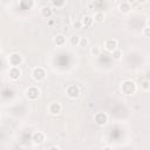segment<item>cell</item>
I'll return each mask as SVG.
<instances>
[{
  "label": "cell",
  "instance_id": "cell-15",
  "mask_svg": "<svg viewBox=\"0 0 150 150\" xmlns=\"http://www.w3.org/2000/svg\"><path fill=\"white\" fill-rule=\"evenodd\" d=\"M80 40H81V38L79 35L74 34V35L70 36V45L71 46H79L80 45Z\"/></svg>",
  "mask_w": 150,
  "mask_h": 150
},
{
  "label": "cell",
  "instance_id": "cell-1",
  "mask_svg": "<svg viewBox=\"0 0 150 150\" xmlns=\"http://www.w3.org/2000/svg\"><path fill=\"white\" fill-rule=\"evenodd\" d=\"M121 89H122V91H123L125 95H131V94H134V93L136 91V84H135V82L131 81V80H125V81L122 82Z\"/></svg>",
  "mask_w": 150,
  "mask_h": 150
},
{
  "label": "cell",
  "instance_id": "cell-22",
  "mask_svg": "<svg viewBox=\"0 0 150 150\" xmlns=\"http://www.w3.org/2000/svg\"><path fill=\"white\" fill-rule=\"evenodd\" d=\"M88 43H89V41H88V39L87 38H81V40H80V47H87L88 46Z\"/></svg>",
  "mask_w": 150,
  "mask_h": 150
},
{
  "label": "cell",
  "instance_id": "cell-5",
  "mask_svg": "<svg viewBox=\"0 0 150 150\" xmlns=\"http://www.w3.org/2000/svg\"><path fill=\"white\" fill-rule=\"evenodd\" d=\"M9 63L12 67H19L22 63V56L18 53H13L9 55Z\"/></svg>",
  "mask_w": 150,
  "mask_h": 150
},
{
  "label": "cell",
  "instance_id": "cell-25",
  "mask_svg": "<svg viewBox=\"0 0 150 150\" xmlns=\"http://www.w3.org/2000/svg\"><path fill=\"white\" fill-rule=\"evenodd\" d=\"M49 150H60V149H59L57 146H52V148H50Z\"/></svg>",
  "mask_w": 150,
  "mask_h": 150
},
{
  "label": "cell",
  "instance_id": "cell-18",
  "mask_svg": "<svg viewBox=\"0 0 150 150\" xmlns=\"http://www.w3.org/2000/svg\"><path fill=\"white\" fill-rule=\"evenodd\" d=\"M141 88H142L143 90H149V89H150V82L146 81V80L142 81V82H141Z\"/></svg>",
  "mask_w": 150,
  "mask_h": 150
},
{
  "label": "cell",
  "instance_id": "cell-7",
  "mask_svg": "<svg viewBox=\"0 0 150 150\" xmlns=\"http://www.w3.org/2000/svg\"><path fill=\"white\" fill-rule=\"evenodd\" d=\"M104 48L108 50V52H114L117 49V41L115 39H108L104 43Z\"/></svg>",
  "mask_w": 150,
  "mask_h": 150
},
{
  "label": "cell",
  "instance_id": "cell-21",
  "mask_svg": "<svg viewBox=\"0 0 150 150\" xmlns=\"http://www.w3.org/2000/svg\"><path fill=\"white\" fill-rule=\"evenodd\" d=\"M73 26H74V28H75V29H81V28L83 27V23H82V21H81V20H76V21H74Z\"/></svg>",
  "mask_w": 150,
  "mask_h": 150
},
{
  "label": "cell",
  "instance_id": "cell-11",
  "mask_svg": "<svg viewBox=\"0 0 150 150\" xmlns=\"http://www.w3.org/2000/svg\"><path fill=\"white\" fill-rule=\"evenodd\" d=\"M54 43L59 47H62L66 43V36L63 34H57L54 36Z\"/></svg>",
  "mask_w": 150,
  "mask_h": 150
},
{
  "label": "cell",
  "instance_id": "cell-24",
  "mask_svg": "<svg viewBox=\"0 0 150 150\" xmlns=\"http://www.w3.org/2000/svg\"><path fill=\"white\" fill-rule=\"evenodd\" d=\"M102 150H112V149H111L110 146H104V148H103Z\"/></svg>",
  "mask_w": 150,
  "mask_h": 150
},
{
  "label": "cell",
  "instance_id": "cell-20",
  "mask_svg": "<svg viewBox=\"0 0 150 150\" xmlns=\"http://www.w3.org/2000/svg\"><path fill=\"white\" fill-rule=\"evenodd\" d=\"M52 5L55 6V7H62V6L66 5V1L64 0H62V1H55V0H53L52 1Z\"/></svg>",
  "mask_w": 150,
  "mask_h": 150
},
{
  "label": "cell",
  "instance_id": "cell-10",
  "mask_svg": "<svg viewBox=\"0 0 150 150\" xmlns=\"http://www.w3.org/2000/svg\"><path fill=\"white\" fill-rule=\"evenodd\" d=\"M20 75H21V70L19 69V67H12V68L9 69V77H11L13 81L19 80Z\"/></svg>",
  "mask_w": 150,
  "mask_h": 150
},
{
  "label": "cell",
  "instance_id": "cell-13",
  "mask_svg": "<svg viewBox=\"0 0 150 150\" xmlns=\"http://www.w3.org/2000/svg\"><path fill=\"white\" fill-rule=\"evenodd\" d=\"M41 15H42L45 19H49V18L53 15V11H52V8L48 7V6L42 7V8H41Z\"/></svg>",
  "mask_w": 150,
  "mask_h": 150
},
{
  "label": "cell",
  "instance_id": "cell-2",
  "mask_svg": "<svg viewBox=\"0 0 150 150\" xmlns=\"http://www.w3.org/2000/svg\"><path fill=\"white\" fill-rule=\"evenodd\" d=\"M25 94H26V97H27L28 100L35 101V100H38L39 96H40V90H39L36 87H29L28 89H26Z\"/></svg>",
  "mask_w": 150,
  "mask_h": 150
},
{
  "label": "cell",
  "instance_id": "cell-14",
  "mask_svg": "<svg viewBox=\"0 0 150 150\" xmlns=\"http://www.w3.org/2000/svg\"><path fill=\"white\" fill-rule=\"evenodd\" d=\"M81 21H82V23H83L84 27H90L91 23H93V21H94V19H93L90 15H84Z\"/></svg>",
  "mask_w": 150,
  "mask_h": 150
},
{
  "label": "cell",
  "instance_id": "cell-6",
  "mask_svg": "<svg viewBox=\"0 0 150 150\" xmlns=\"http://www.w3.org/2000/svg\"><path fill=\"white\" fill-rule=\"evenodd\" d=\"M94 120H95V123H96L97 125L103 127V125H105L107 122H108V116H107V114H104V112H97V114L95 115Z\"/></svg>",
  "mask_w": 150,
  "mask_h": 150
},
{
  "label": "cell",
  "instance_id": "cell-4",
  "mask_svg": "<svg viewBox=\"0 0 150 150\" xmlns=\"http://www.w3.org/2000/svg\"><path fill=\"white\" fill-rule=\"evenodd\" d=\"M66 94H67V96L70 97V98H76V97H79V95H80V89H79V87H77L76 84H70V86L67 87Z\"/></svg>",
  "mask_w": 150,
  "mask_h": 150
},
{
  "label": "cell",
  "instance_id": "cell-9",
  "mask_svg": "<svg viewBox=\"0 0 150 150\" xmlns=\"http://www.w3.org/2000/svg\"><path fill=\"white\" fill-rule=\"evenodd\" d=\"M32 139L35 144H42L45 142V135L41 131H35L32 136Z\"/></svg>",
  "mask_w": 150,
  "mask_h": 150
},
{
  "label": "cell",
  "instance_id": "cell-19",
  "mask_svg": "<svg viewBox=\"0 0 150 150\" xmlns=\"http://www.w3.org/2000/svg\"><path fill=\"white\" fill-rule=\"evenodd\" d=\"M91 54L94 56H98L100 55V47L98 46H93L91 47Z\"/></svg>",
  "mask_w": 150,
  "mask_h": 150
},
{
  "label": "cell",
  "instance_id": "cell-12",
  "mask_svg": "<svg viewBox=\"0 0 150 150\" xmlns=\"http://www.w3.org/2000/svg\"><path fill=\"white\" fill-rule=\"evenodd\" d=\"M118 9L120 12L122 13H128L130 9H131V5L129 1H122L120 5H118Z\"/></svg>",
  "mask_w": 150,
  "mask_h": 150
},
{
  "label": "cell",
  "instance_id": "cell-3",
  "mask_svg": "<svg viewBox=\"0 0 150 150\" xmlns=\"http://www.w3.org/2000/svg\"><path fill=\"white\" fill-rule=\"evenodd\" d=\"M32 75H33V79H34L35 81L39 82V81L45 80V77H46V71H45L43 68H41V67H36V68L33 69Z\"/></svg>",
  "mask_w": 150,
  "mask_h": 150
},
{
  "label": "cell",
  "instance_id": "cell-23",
  "mask_svg": "<svg viewBox=\"0 0 150 150\" xmlns=\"http://www.w3.org/2000/svg\"><path fill=\"white\" fill-rule=\"evenodd\" d=\"M143 34H144L145 36L150 38V28H149V27H145V28L143 29Z\"/></svg>",
  "mask_w": 150,
  "mask_h": 150
},
{
  "label": "cell",
  "instance_id": "cell-16",
  "mask_svg": "<svg viewBox=\"0 0 150 150\" xmlns=\"http://www.w3.org/2000/svg\"><path fill=\"white\" fill-rule=\"evenodd\" d=\"M94 21H96V22H102L103 20H104V14L102 13V12H96L95 14H94Z\"/></svg>",
  "mask_w": 150,
  "mask_h": 150
},
{
  "label": "cell",
  "instance_id": "cell-17",
  "mask_svg": "<svg viewBox=\"0 0 150 150\" xmlns=\"http://www.w3.org/2000/svg\"><path fill=\"white\" fill-rule=\"evenodd\" d=\"M112 57H114L115 60H120V59L122 57V50H121V49L114 50V52H112Z\"/></svg>",
  "mask_w": 150,
  "mask_h": 150
},
{
  "label": "cell",
  "instance_id": "cell-26",
  "mask_svg": "<svg viewBox=\"0 0 150 150\" xmlns=\"http://www.w3.org/2000/svg\"><path fill=\"white\" fill-rule=\"evenodd\" d=\"M146 23H148V26H146V27H149V28H150V18L146 20Z\"/></svg>",
  "mask_w": 150,
  "mask_h": 150
},
{
  "label": "cell",
  "instance_id": "cell-8",
  "mask_svg": "<svg viewBox=\"0 0 150 150\" xmlns=\"http://www.w3.org/2000/svg\"><path fill=\"white\" fill-rule=\"evenodd\" d=\"M61 109H62V107H61V104L57 103V102L50 103V104H49V108H48V110H49V112H50L52 115H59V114L61 112Z\"/></svg>",
  "mask_w": 150,
  "mask_h": 150
}]
</instances>
